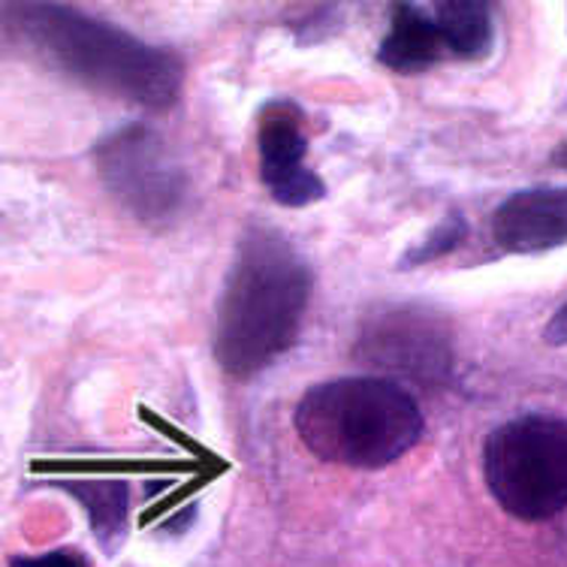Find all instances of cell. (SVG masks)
<instances>
[{"instance_id": "6da1fadb", "label": "cell", "mask_w": 567, "mask_h": 567, "mask_svg": "<svg viewBox=\"0 0 567 567\" xmlns=\"http://www.w3.org/2000/svg\"><path fill=\"white\" fill-rule=\"evenodd\" d=\"M311 272L290 241L254 229L236 248L215 320V357L233 378L269 369L299 336Z\"/></svg>"}, {"instance_id": "7a4b0ae2", "label": "cell", "mask_w": 567, "mask_h": 567, "mask_svg": "<svg viewBox=\"0 0 567 567\" xmlns=\"http://www.w3.org/2000/svg\"><path fill=\"white\" fill-rule=\"evenodd\" d=\"M7 10L19 12V31L37 52H43L45 61L85 85L148 110L173 106L182 91L185 66L166 49L142 43L73 7L24 3Z\"/></svg>"}, {"instance_id": "3957f363", "label": "cell", "mask_w": 567, "mask_h": 567, "mask_svg": "<svg viewBox=\"0 0 567 567\" xmlns=\"http://www.w3.org/2000/svg\"><path fill=\"white\" fill-rule=\"evenodd\" d=\"M293 423L317 458L365 471L399 462L423 435L414 395L386 378L317 383L296 404Z\"/></svg>"}, {"instance_id": "277c9868", "label": "cell", "mask_w": 567, "mask_h": 567, "mask_svg": "<svg viewBox=\"0 0 567 567\" xmlns=\"http://www.w3.org/2000/svg\"><path fill=\"white\" fill-rule=\"evenodd\" d=\"M483 474L495 502L523 523L567 511V423L519 416L498 425L483 447Z\"/></svg>"}, {"instance_id": "5b68a950", "label": "cell", "mask_w": 567, "mask_h": 567, "mask_svg": "<svg viewBox=\"0 0 567 567\" xmlns=\"http://www.w3.org/2000/svg\"><path fill=\"white\" fill-rule=\"evenodd\" d=\"M97 173L112 197L140 220H166L185 199L187 178L182 166L166 142L142 124L100 142Z\"/></svg>"}, {"instance_id": "8992f818", "label": "cell", "mask_w": 567, "mask_h": 567, "mask_svg": "<svg viewBox=\"0 0 567 567\" xmlns=\"http://www.w3.org/2000/svg\"><path fill=\"white\" fill-rule=\"evenodd\" d=\"M360 360L416 383L444 381L453 365L450 329L425 308H383L362 327Z\"/></svg>"}, {"instance_id": "52a82bcc", "label": "cell", "mask_w": 567, "mask_h": 567, "mask_svg": "<svg viewBox=\"0 0 567 567\" xmlns=\"http://www.w3.org/2000/svg\"><path fill=\"white\" fill-rule=\"evenodd\" d=\"M260 178L269 197L287 208L311 206L327 197L320 175L306 166L308 136L302 131V112L287 100H275L260 112Z\"/></svg>"}, {"instance_id": "ba28073f", "label": "cell", "mask_w": 567, "mask_h": 567, "mask_svg": "<svg viewBox=\"0 0 567 567\" xmlns=\"http://www.w3.org/2000/svg\"><path fill=\"white\" fill-rule=\"evenodd\" d=\"M492 239L507 254H540L567 245V187H525L492 215Z\"/></svg>"}, {"instance_id": "9c48e42d", "label": "cell", "mask_w": 567, "mask_h": 567, "mask_svg": "<svg viewBox=\"0 0 567 567\" xmlns=\"http://www.w3.org/2000/svg\"><path fill=\"white\" fill-rule=\"evenodd\" d=\"M447 37L437 24L435 12L425 3H395L390 33L381 40L378 61L393 73H423L429 66L447 61Z\"/></svg>"}, {"instance_id": "30bf717a", "label": "cell", "mask_w": 567, "mask_h": 567, "mask_svg": "<svg viewBox=\"0 0 567 567\" xmlns=\"http://www.w3.org/2000/svg\"><path fill=\"white\" fill-rule=\"evenodd\" d=\"M79 504L85 507L94 525L100 546L106 553H115L124 540V525H127V483L124 481H82L64 486Z\"/></svg>"}, {"instance_id": "8fae6325", "label": "cell", "mask_w": 567, "mask_h": 567, "mask_svg": "<svg viewBox=\"0 0 567 567\" xmlns=\"http://www.w3.org/2000/svg\"><path fill=\"white\" fill-rule=\"evenodd\" d=\"M441 31L447 37L450 55L462 61H474L489 52L492 45V12L489 3L477 0H450L432 3Z\"/></svg>"}, {"instance_id": "7c38bea8", "label": "cell", "mask_w": 567, "mask_h": 567, "mask_svg": "<svg viewBox=\"0 0 567 567\" xmlns=\"http://www.w3.org/2000/svg\"><path fill=\"white\" fill-rule=\"evenodd\" d=\"M465 236H468V224H465L462 215L453 212V215H447V218L437 224L435 233H432L420 248H414L411 254H404L402 266H423V262H432L437 260V257H447L450 251H456L458 245L465 241Z\"/></svg>"}, {"instance_id": "4fadbf2b", "label": "cell", "mask_w": 567, "mask_h": 567, "mask_svg": "<svg viewBox=\"0 0 567 567\" xmlns=\"http://www.w3.org/2000/svg\"><path fill=\"white\" fill-rule=\"evenodd\" d=\"M10 567H91L79 549H52L45 556H16Z\"/></svg>"}, {"instance_id": "5bb4252c", "label": "cell", "mask_w": 567, "mask_h": 567, "mask_svg": "<svg viewBox=\"0 0 567 567\" xmlns=\"http://www.w3.org/2000/svg\"><path fill=\"white\" fill-rule=\"evenodd\" d=\"M544 339L549 341V344H556V348L567 344V302L558 308L556 315H553V320L546 323Z\"/></svg>"}, {"instance_id": "9a60e30c", "label": "cell", "mask_w": 567, "mask_h": 567, "mask_svg": "<svg viewBox=\"0 0 567 567\" xmlns=\"http://www.w3.org/2000/svg\"><path fill=\"white\" fill-rule=\"evenodd\" d=\"M553 164H556L558 169H567V140L553 152Z\"/></svg>"}]
</instances>
